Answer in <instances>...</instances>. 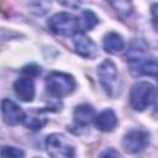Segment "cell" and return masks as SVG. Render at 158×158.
Segmentation results:
<instances>
[{"mask_svg": "<svg viewBox=\"0 0 158 158\" xmlns=\"http://www.w3.org/2000/svg\"><path fill=\"white\" fill-rule=\"evenodd\" d=\"M99 81L110 98H116L121 91V80L117 72V67L110 59H105L98 67Z\"/></svg>", "mask_w": 158, "mask_h": 158, "instance_id": "cell-1", "label": "cell"}, {"mask_svg": "<svg viewBox=\"0 0 158 158\" xmlns=\"http://www.w3.org/2000/svg\"><path fill=\"white\" fill-rule=\"evenodd\" d=\"M49 30L62 37H73L74 35L81 32V26L79 16H74L69 12H58L48 20Z\"/></svg>", "mask_w": 158, "mask_h": 158, "instance_id": "cell-2", "label": "cell"}, {"mask_svg": "<svg viewBox=\"0 0 158 158\" xmlns=\"http://www.w3.org/2000/svg\"><path fill=\"white\" fill-rule=\"evenodd\" d=\"M77 86L73 75L63 72H51L46 77V89L54 98H64L70 95Z\"/></svg>", "mask_w": 158, "mask_h": 158, "instance_id": "cell-3", "label": "cell"}, {"mask_svg": "<svg viewBox=\"0 0 158 158\" xmlns=\"http://www.w3.org/2000/svg\"><path fill=\"white\" fill-rule=\"evenodd\" d=\"M157 98L156 88L148 81H137L130 91V105L135 111H144Z\"/></svg>", "mask_w": 158, "mask_h": 158, "instance_id": "cell-4", "label": "cell"}, {"mask_svg": "<svg viewBox=\"0 0 158 158\" xmlns=\"http://www.w3.org/2000/svg\"><path fill=\"white\" fill-rule=\"evenodd\" d=\"M44 147L53 158H72L75 154L73 143L62 133H51L46 137Z\"/></svg>", "mask_w": 158, "mask_h": 158, "instance_id": "cell-5", "label": "cell"}, {"mask_svg": "<svg viewBox=\"0 0 158 158\" xmlns=\"http://www.w3.org/2000/svg\"><path fill=\"white\" fill-rule=\"evenodd\" d=\"M149 144V135L144 130H131L128 131L122 139V148L125 152L131 154L141 153Z\"/></svg>", "mask_w": 158, "mask_h": 158, "instance_id": "cell-6", "label": "cell"}, {"mask_svg": "<svg viewBox=\"0 0 158 158\" xmlns=\"http://www.w3.org/2000/svg\"><path fill=\"white\" fill-rule=\"evenodd\" d=\"M1 115H2L4 122L10 126H15L23 122L26 117V114L23 112V110L15 101L10 99H4L1 101Z\"/></svg>", "mask_w": 158, "mask_h": 158, "instance_id": "cell-7", "label": "cell"}, {"mask_svg": "<svg viewBox=\"0 0 158 158\" xmlns=\"http://www.w3.org/2000/svg\"><path fill=\"white\" fill-rule=\"evenodd\" d=\"M73 46L74 51L85 59H94L98 54V49L93 40L81 32L73 36Z\"/></svg>", "mask_w": 158, "mask_h": 158, "instance_id": "cell-8", "label": "cell"}, {"mask_svg": "<svg viewBox=\"0 0 158 158\" xmlns=\"http://www.w3.org/2000/svg\"><path fill=\"white\" fill-rule=\"evenodd\" d=\"M14 91L15 95L23 102H31L35 98L36 89L32 77L23 75L15 80L14 83Z\"/></svg>", "mask_w": 158, "mask_h": 158, "instance_id": "cell-9", "label": "cell"}, {"mask_svg": "<svg viewBox=\"0 0 158 158\" xmlns=\"http://www.w3.org/2000/svg\"><path fill=\"white\" fill-rule=\"evenodd\" d=\"M95 118H96L95 109L91 105H89V104L78 105L74 109L73 120H74V123L77 126H80V127L89 126L90 123L95 122Z\"/></svg>", "mask_w": 158, "mask_h": 158, "instance_id": "cell-10", "label": "cell"}, {"mask_svg": "<svg viewBox=\"0 0 158 158\" xmlns=\"http://www.w3.org/2000/svg\"><path fill=\"white\" fill-rule=\"evenodd\" d=\"M132 70L141 75L158 77V59L153 57H143L138 62L130 65Z\"/></svg>", "mask_w": 158, "mask_h": 158, "instance_id": "cell-11", "label": "cell"}, {"mask_svg": "<svg viewBox=\"0 0 158 158\" xmlns=\"http://www.w3.org/2000/svg\"><path fill=\"white\" fill-rule=\"evenodd\" d=\"M117 116L111 109H106L96 115L95 126L102 132H111L117 126Z\"/></svg>", "mask_w": 158, "mask_h": 158, "instance_id": "cell-12", "label": "cell"}, {"mask_svg": "<svg viewBox=\"0 0 158 158\" xmlns=\"http://www.w3.org/2000/svg\"><path fill=\"white\" fill-rule=\"evenodd\" d=\"M102 46H104V49L107 53L116 54V53L123 51V48H125V40L117 32H109L104 37Z\"/></svg>", "mask_w": 158, "mask_h": 158, "instance_id": "cell-13", "label": "cell"}, {"mask_svg": "<svg viewBox=\"0 0 158 158\" xmlns=\"http://www.w3.org/2000/svg\"><path fill=\"white\" fill-rule=\"evenodd\" d=\"M111 7L122 17H128L133 12L132 0H106Z\"/></svg>", "mask_w": 158, "mask_h": 158, "instance_id": "cell-14", "label": "cell"}, {"mask_svg": "<svg viewBox=\"0 0 158 158\" xmlns=\"http://www.w3.org/2000/svg\"><path fill=\"white\" fill-rule=\"evenodd\" d=\"M79 21H80L81 31L91 30V28H94L99 23L98 16L91 10H83L81 14H80V16H79Z\"/></svg>", "mask_w": 158, "mask_h": 158, "instance_id": "cell-15", "label": "cell"}, {"mask_svg": "<svg viewBox=\"0 0 158 158\" xmlns=\"http://www.w3.org/2000/svg\"><path fill=\"white\" fill-rule=\"evenodd\" d=\"M47 123V118L43 116H40V111L36 112L35 115L26 116L23 120V125L31 130H40Z\"/></svg>", "mask_w": 158, "mask_h": 158, "instance_id": "cell-16", "label": "cell"}, {"mask_svg": "<svg viewBox=\"0 0 158 158\" xmlns=\"http://www.w3.org/2000/svg\"><path fill=\"white\" fill-rule=\"evenodd\" d=\"M1 156L10 157V158H20V157H25V153L20 148L11 147V146H4L1 148Z\"/></svg>", "mask_w": 158, "mask_h": 158, "instance_id": "cell-17", "label": "cell"}, {"mask_svg": "<svg viewBox=\"0 0 158 158\" xmlns=\"http://www.w3.org/2000/svg\"><path fill=\"white\" fill-rule=\"evenodd\" d=\"M60 5H63L64 7H68V9H73V10H77L83 4V0H57Z\"/></svg>", "mask_w": 158, "mask_h": 158, "instance_id": "cell-18", "label": "cell"}, {"mask_svg": "<svg viewBox=\"0 0 158 158\" xmlns=\"http://www.w3.org/2000/svg\"><path fill=\"white\" fill-rule=\"evenodd\" d=\"M22 73L25 75H28V77H36L41 73V68L36 64H30V65H26L23 69H22Z\"/></svg>", "mask_w": 158, "mask_h": 158, "instance_id": "cell-19", "label": "cell"}, {"mask_svg": "<svg viewBox=\"0 0 158 158\" xmlns=\"http://www.w3.org/2000/svg\"><path fill=\"white\" fill-rule=\"evenodd\" d=\"M151 15H152V23L154 28L158 31V2L153 4L151 7Z\"/></svg>", "mask_w": 158, "mask_h": 158, "instance_id": "cell-20", "label": "cell"}, {"mask_svg": "<svg viewBox=\"0 0 158 158\" xmlns=\"http://www.w3.org/2000/svg\"><path fill=\"white\" fill-rule=\"evenodd\" d=\"M100 156H101V157H111V156H114V157H118V156H120V153H118V152H116L115 149L110 148V149H106V151L101 152V153H100Z\"/></svg>", "mask_w": 158, "mask_h": 158, "instance_id": "cell-21", "label": "cell"}]
</instances>
